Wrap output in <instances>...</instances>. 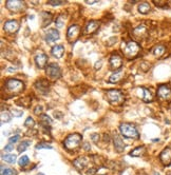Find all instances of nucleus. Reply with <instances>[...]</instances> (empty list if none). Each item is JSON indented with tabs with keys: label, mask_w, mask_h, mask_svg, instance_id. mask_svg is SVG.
<instances>
[{
	"label": "nucleus",
	"mask_w": 171,
	"mask_h": 175,
	"mask_svg": "<svg viewBox=\"0 0 171 175\" xmlns=\"http://www.w3.org/2000/svg\"><path fill=\"white\" fill-rule=\"evenodd\" d=\"M121 51H123V54L125 55V57L132 59L138 55V53L141 51V47L137 42L130 40V41L123 42V44H121Z\"/></svg>",
	"instance_id": "f257e3e1"
},
{
	"label": "nucleus",
	"mask_w": 171,
	"mask_h": 175,
	"mask_svg": "<svg viewBox=\"0 0 171 175\" xmlns=\"http://www.w3.org/2000/svg\"><path fill=\"white\" fill-rule=\"evenodd\" d=\"M83 137L80 134L74 133L70 134L69 136H67V138L63 140V146L68 151H75L76 149L80 147Z\"/></svg>",
	"instance_id": "f03ea898"
},
{
	"label": "nucleus",
	"mask_w": 171,
	"mask_h": 175,
	"mask_svg": "<svg viewBox=\"0 0 171 175\" xmlns=\"http://www.w3.org/2000/svg\"><path fill=\"white\" fill-rule=\"evenodd\" d=\"M106 97L108 101L113 106H120L125 101V95L124 93L120 90H108L106 92Z\"/></svg>",
	"instance_id": "7ed1b4c3"
},
{
	"label": "nucleus",
	"mask_w": 171,
	"mask_h": 175,
	"mask_svg": "<svg viewBox=\"0 0 171 175\" xmlns=\"http://www.w3.org/2000/svg\"><path fill=\"white\" fill-rule=\"evenodd\" d=\"M120 131L121 133V135L126 138H134L137 139L140 137V134H138V131L134 126L131 125V123H127L124 122L120 126Z\"/></svg>",
	"instance_id": "20e7f679"
},
{
	"label": "nucleus",
	"mask_w": 171,
	"mask_h": 175,
	"mask_svg": "<svg viewBox=\"0 0 171 175\" xmlns=\"http://www.w3.org/2000/svg\"><path fill=\"white\" fill-rule=\"evenodd\" d=\"M5 89L10 92L12 95H17L24 90V85L22 81L17 79H8L5 81Z\"/></svg>",
	"instance_id": "39448f33"
},
{
	"label": "nucleus",
	"mask_w": 171,
	"mask_h": 175,
	"mask_svg": "<svg viewBox=\"0 0 171 175\" xmlns=\"http://www.w3.org/2000/svg\"><path fill=\"white\" fill-rule=\"evenodd\" d=\"M45 74L49 77L50 80H57L61 77V71H60L59 67L55 64H50L45 68Z\"/></svg>",
	"instance_id": "423d86ee"
},
{
	"label": "nucleus",
	"mask_w": 171,
	"mask_h": 175,
	"mask_svg": "<svg viewBox=\"0 0 171 175\" xmlns=\"http://www.w3.org/2000/svg\"><path fill=\"white\" fill-rule=\"evenodd\" d=\"M158 97L162 101H171V89L169 85H162L158 89Z\"/></svg>",
	"instance_id": "0eeeda50"
},
{
	"label": "nucleus",
	"mask_w": 171,
	"mask_h": 175,
	"mask_svg": "<svg viewBox=\"0 0 171 175\" xmlns=\"http://www.w3.org/2000/svg\"><path fill=\"white\" fill-rule=\"evenodd\" d=\"M80 33V28L77 24H72L70 28H68V32H67V39L70 44L76 41Z\"/></svg>",
	"instance_id": "6e6552de"
},
{
	"label": "nucleus",
	"mask_w": 171,
	"mask_h": 175,
	"mask_svg": "<svg viewBox=\"0 0 171 175\" xmlns=\"http://www.w3.org/2000/svg\"><path fill=\"white\" fill-rule=\"evenodd\" d=\"M5 7L11 12H20L24 8V3L20 0H8L5 3Z\"/></svg>",
	"instance_id": "1a4fd4ad"
},
{
	"label": "nucleus",
	"mask_w": 171,
	"mask_h": 175,
	"mask_svg": "<svg viewBox=\"0 0 171 175\" xmlns=\"http://www.w3.org/2000/svg\"><path fill=\"white\" fill-rule=\"evenodd\" d=\"M34 60H35V64L37 65V68L39 69H43V68H47V61H48V56L47 54H45L42 51H38L35 56H34Z\"/></svg>",
	"instance_id": "9d476101"
},
{
	"label": "nucleus",
	"mask_w": 171,
	"mask_h": 175,
	"mask_svg": "<svg viewBox=\"0 0 171 175\" xmlns=\"http://www.w3.org/2000/svg\"><path fill=\"white\" fill-rule=\"evenodd\" d=\"M121 65H123V59H121V57L118 54H113L110 57V68H111V70L118 71V69H120Z\"/></svg>",
	"instance_id": "9b49d317"
},
{
	"label": "nucleus",
	"mask_w": 171,
	"mask_h": 175,
	"mask_svg": "<svg viewBox=\"0 0 171 175\" xmlns=\"http://www.w3.org/2000/svg\"><path fill=\"white\" fill-rule=\"evenodd\" d=\"M137 93H138V96H140L145 102H150L153 100V94L151 93V91H150L149 89L138 88Z\"/></svg>",
	"instance_id": "f8f14e48"
},
{
	"label": "nucleus",
	"mask_w": 171,
	"mask_h": 175,
	"mask_svg": "<svg viewBox=\"0 0 171 175\" xmlns=\"http://www.w3.org/2000/svg\"><path fill=\"white\" fill-rule=\"evenodd\" d=\"M159 159L164 166L171 165V148H165L162 153L159 154Z\"/></svg>",
	"instance_id": "ddd939ff"
},
{
	"label": "nucleus",
	"mask_w": 171,
	"mask_h": 175,
	"mask_svg": "<svg viewBox=\"0 0 171 175\" xmlns=\"http://www.w3.org/2000/svg\"><path fill=\"white\" fill-rule=\"evenodd\" d=\"M4 31L8 34H14L19 30V23L16 20H8L4 23Z\"/></svg>",
	"instance_id": "4468645a"
},
{
	"label": "nucleus",
	"mask_w": 171,
	"mask_h": 175,
	"mask_svg": "<svg viewBox=\"0 0 171 175\" xmlns=\"http://www.w3.org/2000/svg\"><path fill=\"white\" fill-rule=\"evenodd\" d=\"M99 21H96V20H91V21H89L88 23L86 24L85 27V31H83V33L86 34V35H90V34H93L94 32H96L97 28H99Z\"/></svg>",
	"instance_id": "2eb2a0df"
},
{
	"label": "nucleus",
	"mask_w": 171,
	"mask_h": 175,
	"mask_svg": "<svg viewBox=\"0 0 171 175\" xmlns=\"http://www.w3.org/2000/svg\"><path fill=\"white\" fill-rule=\"evenodd\" d=\"M45 41L49 42V44H52V42H55L56 40L59 39V32L55 28H51V30H48V32L45 33Z\"/></svg>",
	"instance_id": "dca6fc26"
},
{
	"label": "nucleus",
	"mask_w": 171,
	"mask_h": 175,
	"mask_svg": "<svg viewBox=\"0 0 171 175\" xmlns=\"http://www.w3.org/2000/svg\"><path fill=\"white\" fill-rule=\"evenodd\" d=\"M88 157L86 156H80L76 158L73 162V166L75 168L77 169L78 171H83V169L87 167V165H88Z\"/></svg>",
	"instance_id": "f3484780"
},
{
	"label": "nucleus",
	"mask_w": 171,
	"mask_h": 175,
	"mask_svg": "<svg viewBox=\"0 0 171 175\" xmlns=\"http://www.w3.org/2000/svg\"><path fill=\"white\" fill-rule=\"evenodd\" d=\"M113 142H114L115 150H116L118 153H121V152L125 150V148H126V146H125V143L123 142V139H121V137L118 135V134H116V133L113 135Z\"/></svg>",
	"instance_id": "a211bd4d"
},
{
	"label": "nucleus",
	"mask_w": 171,
	"mask_h": 175,
	"mask_svg": "<svg viewBox=\"0 0 171 175\" xmlns=\"http://www.w3.org/2000/svg\"><path fill=\"white\" fill-rule=\"evenodd\" d=\"M35 87H36L37 90L40 92V93L45 94L49 91V89H50V85H49V82L47 81V80L40 79L35 84Z\"/></svg>",
	"instance_id": "6ab92c4d"
},
{
	"label": "nucleus",
	"mask_w": 171,
	"mask_h": 175,
	"mask_svg": "<svg viewBox=\"0 0 171 175\" xmlns=\"http://www.w3.org/2000/svg\"><path fill=\"white\" fill-rule=\"evenodd\" d=\"M51 53L55 58L59 59V58H61V57L63 56V54H65V48H63V45H61V44H57L52 48Z\"/></svg>",
	"instance_id": "aec40b11"
},
{
	"label": "nucleus",
	"mask_w": 171,
	"mask_h": 175,
	"mask_svg": "<svg viewBox=\"0 0 171 175\" xmlns=\"http://www.w3.org/2000/svg\"><path fill=\"white\" fill-rule=\"evenodd\" d=\"M147 32H148V30H147V27L145 24L138 25V27H136L134 28V31H133L135 37H138V38H143V37H145L146 36Z\"/></svg>",
	"instance_id": "412c9836"
},
{
	"label": "nucleus",
	"mask_w": 171,
	"mask_h": 175,
	"mask_svg": "<svg viewBox=\"0 0 171 175\" xmlns=\"http://www.w3.org/2000/svg\"><path fill=\"white\" fill-rule=\"evenodd\" d=\"M151 52L155 57H162L165 54V52H166V49H165L163 44H158L152 49Z\"/></svg>",
	"instance_id": "4be33fe9"
},
{
	"label": "nucleus",
	"mask_w": 171,
	"mask_h": 175,
	"mask_svg": "<svg viewBox=\"0 0 171 175\" xmlns=\"http://www.w3.org/2000/svg\"><path fill=\"white\" fill-rule=\"evenodd\" d=\"M123 77H124V70H118L113 75H111V77L109 78V81L113 82V84H116V82L123 79Z\"/></svg>",
	"instance_id": "5701e85b"
},
{
	"label": "nucleus",
	"mask_w": 171,
	"mask_h": 175,
	"mask_svg": "<svg viewBox=\"0 0 171 175\" xmlns=\"http://www.w3.org/2000/svg\"><path fill=\"white\" fill-rule=\"evenodd\" d=\"M52 123V120L50 118V116L45 115V114H41L40 115V125L42 126L45 129L50 128V125Z\"/></svg>",
	"instance_id": "b1692460"
},
{
	"label": "nucleus",
	"mask_w": 171,
	"mask_h": 175,
	"mask_svg": "<svg viewBox=\"0 0 171 175\" xmlns=\"http://www.w3.org/2000/svg\"><path fill=\"white\" fill-rule=\"evenodd\" d=\"M145 152H146V148H145V146H140V147L133 149V150L130 152V156L138 157V156L143 155Z\"/></svg>",
	"instance_id": "393cba45"
},
{
	"label": "nucleus",
	"mask_w": 171,
	"mask_h": 175,
	"mask_svg": "<svg viewBox=\"0 0 171 175\" xmlns=\"http://www.w3.org/2000/svg\"><path fill=\"white\" fill-rule=\"evenodd\" d=\"M151 11V7L148 2H142L138 4V12L141 14H148Z\"/></svg>",
	"instance_id": "a878e982"
},
{
	"label": "nucleus",
	"mask_w": 171,
	"mask_h": 175,
	"mask_svg": "<svg viewBox=\"0 0 171 175\" xmlns=\"http://www.w3.org/2000/svg\"><path fill=\"white\" fill-rule=\"evenodd\" d=\"M42 22H41V28H45L49 25L52 21V15L50 13H42Z\"/></svg>",
	"instance_id": "bb28decb"
},
{
	"label": "nucleus",
	"mask_w": 171,
	"mask_h": 175,
	"mask_svg": "<svg viewBox=\"0 0 171 175\" xmlns=\"http://www.w3.org/2000/svg\"><path fill=\"white\" fill-rule=\"evenodd\" d=\"M31 146V140H22L21 142H20V145L18 146V148H17V150H18L19 153H22V152H24L27 149Z\"/></svg>",
	"instance_id": "cd10ccee"
},
{
	"label": "nucleus",
	"mask_w": 171,
	"mask_h": 175,
	"mask_svg": "<svg viewBox=\"0 0 171 175\" xmlns=\"http://www.w3.org/2000/svg\"><path fill=\"white\" fill-rule=\"evenodd\" d=\"M1 158H2V160H4L5 162L15 163L17 157H16V155H14V154H7V155H2Z\"/></svg>",
	"instance_id": "c85d7f7f"
},
{
	"label": "nucleus",
	"mask_w": 171,
	"mask_h": 175,
	"mask_svg": "<svg viewBox=\"0 0 171 175\" xmlns=\"http://www.w3.org/2000/svg\"><path fill=\"white\" fill-rule=\"evenodd\" d=\"M1 175H17V172L12 168L1 167Z\"/></svg>",
	"instance_id": "c756f323"
},
{
	"label": "nucleus",
	"mask_w": 171,
	"mask_h": 175,
	"mask_svg": "<svg viewBox=\"0 0 171 175\" xmlns=\"http://www.w3.org/2000/svg\"><path fill=\"white\" fill-rule=\"evenodd\" d=\"M29 162H30V159H29V157L27 155H24L21 156L18 160V165L20 166L21 168H24L25 166L29 165Z\"/></svg>",
	"instance_id": "7c9ffc66"
},
{
	"label": "nucleus",
	"mask_w": 171,
	"mask_h": 175,
	"mask_svg": "<svg viewBox=\"0 0 171 175\" xmlns=\"http://www.w3.org/2000/svg\"><path fill=\"white\" fill-rule=\"evenodd\" d=\"M8 121H11V116H10V114H8V112H5V113H4V111L2 110V111H1V123H3V122H8Z\"/></svg>",
	"instance_id": "2f4dec72"
},
{
	"label": "nucleus",
	"mask_w": 171,
	"mask_h": 175,
	"mask_svg": "<svg viewBox=\"0 0 171 175\" xmlns=\"http://www.w3.org/2000/svg\"><path fill=\"white\" fill-rule=\"evenodd\" d=\"M35 126V120H34L32 117H28L24 121V127L25 128H33Z\"/></svg>",
	"instance_id": "473e14b6"
},
{
	"label": "nucleus",
	"mask_w": 171,
	"mask_h": 175,
	"mask_svg": "<svg viewBox=\"0 0 171 175\" xmlns=\"http://www.w3.org/2000/svg\"><path fill=\"white\" fill-rule=\"evenodd\" d=\"M35 148L37 150H40V149H52V146L49 145L48 142H39V143H37Z\"/></svg>",
	"instance_id": "72a5a7b5"
},
{
	"label": "nucleus",
	"mask_w": 171,
	"mask_h": 175,
	"mask_svg": "<svg viewBox=\"0 0 171 175\" xmlns=\"http://www.w3.org/2000/svg\"><path fill=\"white\" fill-rule=\"evenodd\" d=\"M56 25H57V28H62L63 27V24H65V19H63V15H60L58 16V18L56 19Z\"/></svg>",
	"instance_id": "f704fd0d"
},
{
	"label": "nucleus",
	"mask_w": 171,
	"mask_h": 175,
	"mask_svg": "<svg viewBox=\"0 0 171 175\" xmlns=\"http://www.w3.org/2000/svg\"><path fill=\"white\" fill-rule=\"evenodd\" d=\"M153 3H154L158 8H168V4L166 1H153Z\"/></svg>",
	"instance_id": "c9c22d12"
},
{
	"label": "nucleus",
	"mask_w": 171,
	"mask_h": 175,
	"mask_svg": "<svg viewBox=\"0 0 171 175\" xmlns=\"http://www.w3.org/2000/svg\"><path fill=\"white\" fill-rule=\"evenodd\" d=\"M48 3L50 5H54V7H57V5H61L65 3V1H62V0H50V1H48Z\"/></svg>",
	"instance_id": "e433bc0d"
},
{
	"label": "nucleus",
	"mask_w": 171,
	"mask_h": 175,
	"mask_svg": "<svg viewBox=\"0 0 171 175\" xmlns=\"http://www.w3.org/2000/svg\"><path fill=\"white\" fill-rule=\"evenodd\" d=\"M11 113H12V115L15 117H21L22 115H24V112L20 111V110H17V109H13Z\"/></svg>",
	"instance_id": "4c0bfd02"
},
{
	"label": "nucleus",
	"mask_w": 171,
	"mask_h": 175,
	"mask_svg": "<svg viewBox=\"0 0 171 175\" xmlns=\"http://www.w3.org/2000/svg\"><path fill=\"white\" fill-rule=\"evenodd\" d=\"M19 138H20L19 135H14L12 137H10V139H8V142H10V143H15V142H18Z\"/></svg>",
	"instance_id": "58836bf2"
},
{
	"label": "nucleus",
	"mask_w": 171,
	"mask_h": 175,
	"mask_svg": "<svg viewBox=\"0 0 171 175\" xmlns=\"http://www.w3.org/2000/svg\"><path fill=\"white\" fill-rule=\"evenodd\" d=\"M13 150H14V145H13V143L8 142V145H7L4 147V151L5 152H11V151H13Z\"/></svg>",
	"instance_id": "ea45409f"
},
{
	"label": "nucleus",
	"mask_w": 171,
	"mask_h": 175,
	"mask_svg": "<svg viewBox=\"0 0 171 175\" xmlns=\"http://www.w3.org/2000/svg\"><path fill=\"white\" fill-rule=\"evenodd\" d=\"M41 111H42V107H40V106H37L35 108V110H34V113L36 114V115H41Z\"/></svg>",
	"instance_id": "a19ab883"
},
{
	"label": "nucleus",
	"mask_w": 171,
	"mask_h": 175,
	"mask_svg": "<svg viewBox=\"0 0 171 175\" xmlns=\"http://www.w3.org/2000/svg\"><path fill=\"white\" fill-rule=\"evenodd\" d=\"M94 173H96V170L95 169H91V171H88V175H93Z\"/></svg>",
	"instance_id": "79ce46f5"
},
{
	"label": "nucleus",
	"mask_w": 171,
	"mask_h": 175,
	"mask_svg": "<svg viewBox=\"0 0 171 175\" xmlns=\"http://www.w3.org/2000/svg\"><path fill=\"white\" fill-rule=\"evenodd\" d=\"M96 0H93V1H89V0H87L86 1V3H88V4H93V3H96Z\"/></svg>",
	"instance_id": "37998d69"
},
{
	"label": "nucleus",
	"mask_w": 171,
	"mask_h": 175,
	"mask_svg": "<svg viewBox=\"0 0 171 175\" xmlns=\"http://www.w3.org/2000/svg\"><path fill=\"white\" fill-rule=\"evenodd\" d=\"M137 175H147V174L145 173L144 171H141V172H138V173H137Z\"/></svg>",
	"instance_id": "c03bdc74"
},
{
	"label": "nucleus",
	"mask_w": 171,
	"mask_h": 175,
	"mask_svg": "<svg viewBox=\"0 0 171 175\" xmlns=\"http://www.w3.org/2000/svg\"><path fill=\"white\" fill-rule=\"evenodd\" d=\"M166 175H171V171H169V172H168V173H167Z\"/></svg>",
	"instance_id": "a18cd8bd"
}]
</instances>
